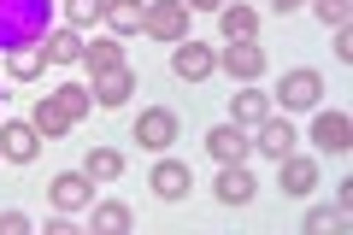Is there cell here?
Instances as JSON below:
<instances>
[{"instance_id": "obj_31", "label": "cell", "mask_w": 353, "mask_h": 235, "mask_svg": "<svg viewBox=\"0 0 353 235\" xmlns=\"http://www.w3.org/2000/svg\"><path fill=\"white\" fill-rule=\"evenodd\" d=\"M347 206H353V183H336V212L347 218Z\"/></svg>"}, {"instance_id": "obj_20", "label": "cell", "mask_w": 353, "mask_h": 235, "mask_svg": "<svg viewBox=\"0 0 353 235\" xmlns=\"http://www.w3.org/2000/svg\"><path fill=\"white\" fill-rule=\"evenodd\" d=\"M218 30H224V41H253L259 36V18L248 6H218Z\"/></svg>"}, {"instance_id": "obj_15", "label": "cell", "mask_w": 353, "mask_h": 235, "mask_svg": "<svg viewBox=\"0 0 353 235\" xmlns=\"http://www.w3.org/2000/svg\"><path fill=\"white\" fill-rule=\"evenodd\" d=\"M141 18H148V0H106V18H101V24L112 30V36H136Z\"/></svg>"}, {"instance_id": "obj_19", "label": "cell", "mask_w": 353, "mask_h": 235, "mask_svg": "<svg viewBox=\"0 0 353 235\" xmlns=\"http://www.w3.org/2000/svg\"><path fill=\"white\" fill-rule=\"evenodd\" d=\"M30 124H36V136H65V130H71V118H65V106H59V100H53V94H41L36 100V112H30Z\"/></svg>"}, {"instance_id": "obj_26", "label": "cell", "mask_w": 353, "mask_h": 235, "mask_svg": "<svg viewBox=\"0 0 353 235\" xmlns=\"http://www.w3.org/2000/svg\"><path fill=\"white\" fill-rule=\"evenodd\" d=\"M106 18V0H65V24L71 30H88Z\"/></svg>"}, {"instance_id": "obj_12", "label": "cell", "mask_w": 353, "mask_h": 235, "mask_svg": "<svg viewBox=\"0 0 353 235\" xmlns=\"http://www.w3.org/2000/svg\"><path fill=\"white\" fill-rule=\"evenodd\" d=\"M277 188H283V194H294V200H306L318 188V165L312 159H294V153H289V159H277Z\"/></svg>"}, {"instance_id": "obj_6", "label": "cell", "mask_w": 353, "mask_h": 235, "mask_svg": "<svg viewBox=\"0 0 353 235\" xmlns=\"http://www.w3.org/2000/svg\"><path fill=\"white\" fill-rule=\"evenodd\" d=\"M148 188L159 200H189V188H194V171L183 159H159L153 165V176H148Z\"/></svg>"}, {"instance_id": "obj_17", "label": "cell", "mask_w": 353, "mask_h": 235, "mask_svg": "<svg viewBox=\"0 0 353 235\" xmlns=\"http://www.w3.org/2000/svg\"><path fill=\"white\" fill-rule=\"evenodd\" d=\"M6 71H12L18 83H36V76L48 71V48H41V41H24V48H12V53H6Z\"/></svg>"}, {"instance_id": "obj_22", "label": "cell", "mask_w": 353, "mask_h": 235, "mask_svg": "<svg viewBox=\"0 0 353 235\" xmlns=\"http://www.w3.org/2000/svg\"><path fill=\"white\" fill-rule=\"evenodd\" d=\"M83 171H88V183H112V176H124V153L118 147H88Z\"/></svg>"}, {"instance_id": "obj_18", "label": "cell", "mask_w": 353, "mask_h": 235, "mask_svg": "<svg viewBox=\"0 0 353 235\" xmlns=\"http://www.w3.org/2000/svg\"><path fill=\"white\" fill-rule=\"evenodd\" d=\"M83 65H88L94 76H101V71H118V65H124L118 36H94V41H83Z\"/></svg>"}, {"instance_id": "obj_33", "label": "cell", "mask_w": 353, "mask_h": 235, "mask_svg": "<svg viewBox=\"0 0 353 235\" xmlns=\"http://www.w3.org/2000/svg\"><path fill=\"white\" fill-rule=\"evenodd\" d=\"M271 6H277V12H294V6H306V0H271Z\"/></svg>"}, {"instance_id": "obj_25", "label": "cell", "mask_w": 353, "mask_h": 235, "mask_svg": "<svg viewBox=\"0 0 353 235\" xmlns=\"http://www.w3.org/2000/svg\"><path fill=\"white\" fill-rule=\"evenodd\" d=\"M94 229L101 235H124L130 229V206L124 200H101V206H94Z\"/></svg>"}, {"instance_id": "obj_9", "label": "cell", "mask_w": 353, "mask_h": 235, "mask_svg": "<svg viewBox=\"0 0 353 235\" xmlns=\"http://www.w3.org/2000/svg\"><path fill=\"white\" fill-rule=\"evenodd\" d=\"M312 141H318L324 153H336V159H341V153L353 147V124H347V112H318V118H312Z\"/></svg>"}, {"instance_id": "obj_13", "label": "cell", "mask_w": 353, "mask_h": 235, "mask_svg": "<svg viewBox=\"0 0 353 235\" xmlns=\"http://www.w3.org/2000/svg\"><path fill=\"white\" fill-rule=\"evenodd\" d=\"M294 141H301V136H294L289 118H265V124H259V141H253V147H259L265 159H289Z\"/></svg>"}, {"instance_id": "obj_3", "label": "cell", "mask_w": 353, "mask_h": 235, "mask_svg": "<svg viewBox=\"0 0 353 235\" xmlns=\"http://www.w3.org/2000/svg\"><path fill=\"white\" fill-rule=\"evenodd\" d=\"M171 71L183 76V83H201V76H212V71H218V53L183 36V41H171Z\"/></svg>"}, {"instance_id": "obj_5", "label": "cell", "mask_w": 353, "mask_h": 235, "mask_svg": "<svg viewBox=\"0 0 353 235\" xmlns=\"http://www.w3.org/2000/svg\"><path fill=\"white\" fill-rule=\"evenodd\" d=\"M136 141H141L148 153H165V147L176 141V112H165V106H148V112L136 118Z\"/></svg>"}, {"instance_id": "obj_11", "label": "cell", "mask_w": 353, "mask_h": 235, "mask_svg": "<svg viewBox=\"0 0 353 235\" xmlns=\"http://www.w3.org/2000/svg\"><path fill=\"white\" fill-rule=\"evenodd\" d=\"M206 153H212L218 165H241V159L253 153V141L241 136V124H218L212 136H206Z\"/></svg>"}, {"instance_id": "obj_23", "label": "cell", "mask_w": 353, "mask_h": 235, "mask_svg": "<svg viewBox=\"0 0 353 235\" xmlns=\"http://www.w3.org/2000/svg\"><path fill=\"white\" fill-rule=\"evenodd\" d=\"M230 112H236V124H265L271 118V100L259 88H241V94H230Z\"/></svg>"}, {"instance_id": "obj_1", "label": "cell", "mask_w": 353, "mask_h": 235, "mask_svg": "<svg viewBox=\"0 0 353 235\" xmlns=\"http://www.w3.org/2000/svg\"><path fill=\"white\" fill-rule=\"evenodd\" d=\"M41 30H48V0H0V48L6 53L41 41Z\"/></svg>"}, {"instance_id": "obj_14", "label": "cell", "mask_w": 353, "mask_h": 235, "mask_svg": "<svg viewBox=\"0 0 353 235\" xmlns=\"http://www.w3.org/2000/svg\"><path fill=\"white\" fill-rule=\"evenodd\" d=\"M253 188H259V183L248 176V165H224V171H218V188H212V194L224 200V206H248Z\"/></svg>"}, {"instance_id": "obj_8", "label": "cell", "mask_w": 353, "mask_h": 235, "mask_svg": "<svg viewBox=\"0 0 353 235\" xmlns=\"http://www.w3.org/2000/svg\"><path fill=\"white\" fill-rule=\"evenodd\" d=\"M277 94H283V112H312L318 94H324V76H318V71H289Z\"/></svg>"}, {"instance_id": "obj_30", "label": "cell", "mask_w": 353, "mask_h": 235, "mask_svg": "<svg viewBox=\"0 0 353 235\" xmlns=\"http://www.w3.org/2000/svg\"><path fill=\"white\" fill-rule=\"evenodd\" d=\"M336 59H341V65L353 59V30H347V24H336Z\"/></svg>"}, {"instance_id": "obj_7", "label": "cell", "mask_w": 353, "mask_h": 235, "mask_svg": "<svg viewBox=\"0 0 353 235\" xmlns=\"http://www.w3.org/2000/svg\"><path fill=\"white\" fill-rule=\"evenodd\" d=\"M218 65H224L236 83H259V76H265V48H253V41H230V48L218 53Z\"/></svg>"}, {"instance_id": "obj_24", "label": "cell", "mask_w": 353, "mask_h": 235, "mask_svg": "<svg viewBox=\"0 0 353 235\" xmlns=\"http://www.w3.org/2000/svg\"><path fill=\"white\" fill-rule=\"evenodd\" d=\"M53 100L65 106V118H71V124H83V118H88V106H94V94H88L83 83H59V88H53Z\"/></svg>"}, {"instance_id": "obj_28", "label": "cell", "mask_w": 353, "mask_h": 235, "mask_svg": "<svg viewBox=\"0 0 353 235\" xmlns=\"http://www.w3.org/2000/svg\"><path fill=\"white\" fill-rule=\"evenodd\" d=\"M306 6H312L324 24H347V0H306Z\"/></svg>"}, {"instance_id": "obj_10", "label": "cell", "mask_w": 353, "mask_h": 235, "mask_svg": "<svg viewBox=\"0 0 353 235\" xmlns=\"http://www.w3.org/2000/svg\"><path fill=\"white\" fill-rule=\"evenodd\" d=\"M36 147H41V136H36V124H0V159H12V165H30L36 159Z\"/></svg>"}, {"instance_id": "obj_27", "label": "cell", "mask_w": 353, "mask_h": 235, "mask_svg": "<svg viewBox=\"0 0 353 235\" xmlns=\"http://www.w3.org/2000/svg\"><path fill=\"white\" fill-rule=\"evenodd\" d=\"M336 223H341V212H336V206H312V212H306V229H312V235L336 229Z\"/></svg>"}, {"instance_id": "obj_32", "label": "cell", "mask_w": 353, "mask_h": 235, "mask_svg": "<svg viewBox=\"0 0 353 235\" xmlns=\"http://www.w3.org/2000/svg\"><path fill=\"white\" fill-rule=\"evenodd\" d=\"M183 6H189V12H218L224 0H183Z\"/></svg>"}, {"instance_id": "obj_21", "label": "cell", "mask_w": 353, "mask_h": 235, "mask_svg": "<svg viewBox=\"0 0 353 235\" xmlns=\"http://www.w3.org/2000/svg\"><path fill=\"white\" fill-rule=\"evenodd\" d=\"M41 48H48V65H77L83 59V36H77V30H48Z\"/></svg>"}, {"instance_id": "obj_2", "label": "cell", "mask_w": 353, "mask_h": 235, "mask_svg": "<svg viewBox=\"0 0 353 235\" xmlns=\"http://www.w3.org/2000/svg\"><path fill=\"white\" fill-rule=\"evenodd\" d=\"M153 41H183L189 36V6L183 0H148V18H141Z\"/></svg>"}, {"instance_id": "obj_4", "label": "cell", "mask_w": 353, "mask_h": 235, "mask_svg": "<svg viewBox=\"0 0 353 235\" xmlns=\"http://www.w3.org/2000/svg\"><path fill=\"white\" fill-rule=\"evenodd\" d=\"M48 200L59 212H83V206H94V183H88V171H59L48 183Z\"/></svg>"}, {"instance_id": "obj_16", "label": "cell", "mask_w": 353, "mask_h": 235, "mask_svg": "<svg viewBox=\"0 0 353 235\" xmlns=\"http://www.w3.org/2000/svg\"><path fill=\"white\" fill-rule=\"evenodd\" d=\"M88 94L101 100V106H124V100L136 94V76H130L124 65H118V71H101V76H94V88H88Z\"/></svg>"}, {"instance_id": "obj_29", "label": "cell", "mask_w": 353, "mask_h": 235, "mask_svg": "<svg viewBox=\"0 0 353 235\" xmlns=\"http://www.w3.org/2000/svg\"><path fill=\"white\" fill-rule=\"evenodd\" d=\"M0 235H30V218L24 212H0Z\"/></svg>"}]
</instances>
